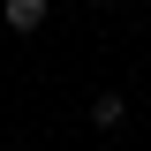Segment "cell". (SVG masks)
Masks as SVG:
<instances>
[{"label": "cell", "instance_id": "obj_2", "mask_svg": "<svg viewBox=\"0 0 151 151\" xmlns=\"http://www.w3.org/2000/svg\"><path fill=\"white\" fill-rule=\"evenodd\" d=\"M121 121H129V98L121 91H98L91 98V129H121Z\"/></svg>", "mask_w": 151, "mask_h": 151}, {"label": "cell", "instance_id": "obj_4", "mask_svg": "<svg viewBox=\"0 0 151 151\" xmlns=\"http://www.w3.org/2000/svg\"><path fill=\"white\" fill-rule=\"evenodd\" d=\"M113 151H121V144H113Z\"/></svg>", "mask_w": 151, "mask_h": 151}, {"label": "cell", "instance_id": "obj_3", "mask_svg": "<svg viewBox=\"0 0 151 151\" xmlns=\"http://www.w3.org/2000/svg\"><path fill=\"white\" fill-rule=\"evenodd\" d=\"M91 8H113V0H91Z\"/></svg>", "mask_w": 151, "mask_h": 151}, {"label": "cell", "instance_id": "obj_1", "mask_svg": "<svg viewBox=\"0 0 151 151\" xmlns=\"http://www.w3.org/2000/svg\"><path fill=\"white\" fill-rule=\"evenodd\" d=\"M45 15H53L45 0H0V23H8L15 38H30V30H45Z\"/></svg>", "mask_w": 151, "mask_h": 151}]
</instances>
